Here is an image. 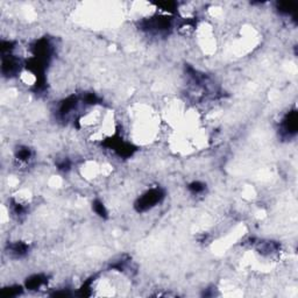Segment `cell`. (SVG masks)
<instances>
[{"mask_svg": "<svg viewBox=\"0 0 298 298\" xmlns=\"http://www.w3.org/2000/svg\"><path fill=\"white\" fill-rule=\"evenodd\" d=\"M161 197H162V193H161L160 190H150V191H148L147 193H144V195L139 199V203L138 205H136L139 211H140V210L143 211V210L150 209L151 206H154L156 203L160 201Z\"/></svg>", "mask_w": 298, "mask_h": 298, "instance_id": "obj_1", "label": "cell"}, {"mask_svg": "<svg viewBox=\"0 0 298 298\" xmlns=\"http://www.w3.org/2000/svg\"><path fill=\"white\" fill-rule=\"evenodd\" d=\"M190 189H191L193 192H200V191L204 190V185L200 184V183H198V182H195L190 185Z\"/></svg>", "mask_w": 298, "mask_h": 298, "instance_id": "obj_3", "label": "cell"}, {"mask_svg": "<svg viewBox=\"0 0 298 298\" xmlns=\"http://www.w3.org/2000/svg\"><path fill=\"white\" fill-rule=\"evenodd\" d=\"M93 206H94V211L97 212V214H99V215H105V214H106L105 207H104V205H102L100 201H96Z\"/></svg>", "mask_w": 298, "mask_h": 298, "instance_id": "obj_2", "label": "cell"}]
</instances>
